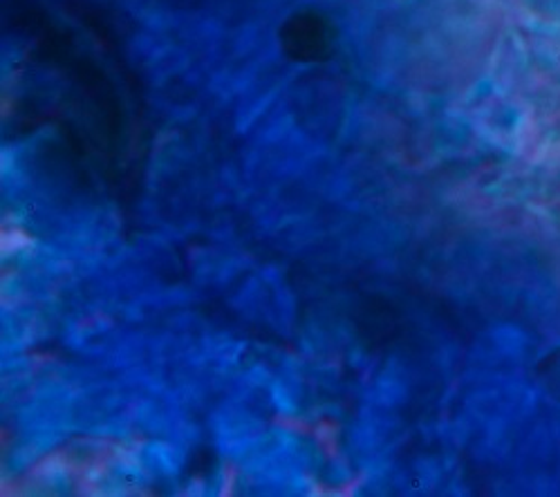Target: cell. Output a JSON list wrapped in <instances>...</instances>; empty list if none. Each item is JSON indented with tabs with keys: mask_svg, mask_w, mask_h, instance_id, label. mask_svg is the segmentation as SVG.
Wrapping results in <instances>:
<instances>
[{
	"mask_svg": "<svg viewBox=\"0 0 560 497\" xmlns=\"http://www.w3.org/2000/svg\"><path fill=\"white\" fill-rule=\"evenodd\" d=\"M337 32L330 19L314 10L294 14L280 27V43L285 55L296 63H323L335 52Z\"/></svg>",
	"mask_w": 560,
	"mask_h": 497,
	"instance_id": "6da1fadb",
	"label": "cell"
}]
</instances>
